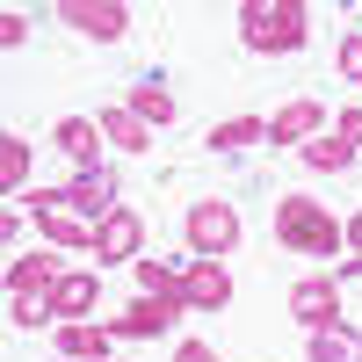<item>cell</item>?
Masks as SVG:
<instances>
[{"mask_svg": "<svg viewBox=\"0 0 362 362\" xmlns=\"http://www.w3.org/2000/svg\"><path fill=\"white\" fill-rule=\"evenodd\" d=\"M239 37H247V51L283 58V51L312 44V15H305V0H247L239 8Z\"/></svg>", "mask_w": 362, "mask_h": 362, "instance_id": "obj_1", "label": "cell"}, {"mask_svg": "<svg viewBox=\"0 0 362 362\" xmlns=\"http://www.w3.org/2000/svg\"><path fill=\"white\" fill-rule=\"evenodd\" d=\"M276 239H283L290 254H334V247H341V225L326 218L319 203L283 196V203H276Z\"/></svg>", "mask_w": 362, "mask_h": 362, "instance_id": "obj_2", "label": "cell"}, {"mask_svg": "<svg viewBox=\"0 0 362 362\" xmlns=\"http://www.w3.org/2000/svg\"><path fill=\"white\" fill-rule=\"evenodd\" d=\"M58 22H66L73 37H87V44L131 37V8H124V0H58Z\"/></svg>", "mask_w": 362, "mask_h": 362, "instance_id": "obj_3", "label": "cell"}, {"mask_svg": "<svg viewBox=\"0 0 362 362\" xmlns=\"http://www.w3.org/2000/svg\"><path fill=\"white\" fill-rule=\"evenodd\" d=\"M181 232H189V247H196L203 261H218L225 247H239V210H232L225 196H210V203L189 210V225H181Z\"/></svg>", "mask_w": 362, "mask_h": 362, "instance_id": "obj_4", "label": "cell"}, {"mask_svg": "<svg viewBox=\"0 0 362 362\" xmlns=\"http://www.w3.org/2000/svg\"><path fill=\"white\" fill-rule=\"evenodd\" d=\"M95 254H102V261H145V218L116 203L109 218L95 225Z\"/></svg>", "mask_w": 362, "mask_h": 362, "instance_id": "obj_5", "label": "cell"}, {"mask_svg": "<svg viewBox=\"0 0 362 362\" xmlns=\"http://www.w3.org/2000/svg\"><path fill=\"white\" fill-rule=\"evenodd\" d=\"M29 210L44 218V239H51V247H95V225H87L80 210H66L51 189H29Z\"/></svg>", "mask_w": 362, "mask_h": 362, "instance_id": "obj_6", "label": "cell"}, {"mask_svg": "<svg viewBox=\"0 0 362 362\" xmlns=\"http://www.w3.org/2000/svg\"><path fill=\"white\" fill-rule=\"evenodd\" d=\"M51 196L66 203V210H80V218H95V225H102L109 210H116V181H109L102 167H87L80 181H66V189H51Z\"/></svg>", "mask_w": 362, "mask_h": 362, "instance_id": "obj_7", "label": "cell"}, {"mask_svg": "<svg viewBox=\"0 0 362 362\" xmlns=\"http://www.w3.org/2000/svg\"><path fill=\"white\" fill-rule=\"evenodd\" d=\"M181 290H189L196 312H225V305H232V276H225V261H189V268H181Z\"/></svg>", "mask_w": 362, "mask_h": 362, "instance_id": "obj_8", "label": "cell"}, {"mask_svg": "<svg viewBox=\"0 0 362 362\" xmlns=\"http://www.w3.org/2000/svg\"><path fill=\"white\" fill-rule=\"evenodd\" d=\"M290 312L312 326V334H326V326H341V283H297L290 290Z\"/></svg>", "mask_w": 362, "mask_h": 362, "instance_id": "obj_9", "label": "cell"}, {"mask_svg": "<svg viewBox=\"0 0 362 362\" xmlns=\"http://www.w3.org/2000/svg\"><path fill=\"white\" fill-rule=\"evenodd\" d=\"M58 283H66V261L58 254H22L8 268V290H22V297H58Z\"/></svg>", "mask_w": 362, "mask_h": 362, "instance_id": "obj_10", "label": "cell"}, {"mask_svg": "<svg viewBox=\"0 0 362 362\" xmlns=\"http://www.w3.org/2000/svg\"><path fill=\"white\" fill-rule=\"evenodd\" d=\"M319 124H326V109H319L312 95H297V102H283L276 124H268V138H276V145H312V138H319Z\"/></svg>", "mask_w": 362, "mask_h": 362, "instance_id": "obj_11", "label": "cell"}, {"mask_svg": "<svg viewBox=\"0 0 362 362\" xmlns=\"http://www.w3.org/2000/svg\"><path fill=\"white\" fill-rule=\"evenodd\" d=\"M174 326V305H160V297H145V305H124L116 312V341H153Z\"/></svg>", "mask_w": 362, "mask_h": 362, "instance_id": "obj_12", "label": "cell"}, {"mask_svg": "<svg viewBox=\"0 0 362 362\" xmlns=\"http://www.w3.org/2000/svg\"><path fill=\"white\" fill-rule=\"evenodd\" d=\"M95 297H102V283H95V276H66V283H58V297H51L58 326H80L87 312H95Z\"/></svg>", "mask_w": 362, "mask_h": 362, "instance_id": "obj_13", "label": "cell"}, {"mask_svg": "<svg viewBox=\"0 0 362 362\" xmlns=\"http://www.w3.org/2000/svg\"><path fill=\"white\" fill-rule=\"evenodd\" d=\"M95 131H102V124H87V116H66V124L51 131V138H58V153H66V160H73L80 174L95 167Z\"/></svg>", "mask_w": 362, "mask_h": 362, "instance_id": "obj_14", "label": "cell"}, {"mask_svg": "<svg viewBox=\"0 0 362 362\" xmlns=\"http://www.w3.org/2000/svg\"><path fill=\"white\" fill-rule=\"evenodd\" d=\"M131 268H138V290H145V297H160V305L189 312V290H181V276H174V268H160V261H131Z\"/></svg>", "mask_w": 362, "mask_h": 362, "instance_id": "obj_15", "label": "cell"}, {"mask_svg": "<svg viewBox=\"0 0 362 362\" xmlns=\"http://www.w3.org/2000/svg\"><path fill=\"white\" fill-rule=\"evenodd\" d=\"M102 131H109V145H124V153H145V145H153L145 116H131L124 102H116V109H102Z\"/></svg>", "mask_w": 362, "mask_h": 362, "instance_id": "obj_16", "label": "cell"}, {"mask_svg": "<svg viewBox=\"0 0 362 362\" xmlns=\"http://www.w3.org/2000/svg\"><path fill=\"white\" fill-rule=\"evenodd\" d=\"M312 362H362V334H355V326H326V334H312Z\"/></svg>", "mask_w": 362, "mask_h": 362, "instance_id": "obj_17", "label": "cell"}, {"mask_svg": "<svg viewBox=\"0 0 362 362\" xmlns=\"http://www.w3.org/2000/svg\"><path fill=\"white\" fill-rule=\"evenodd\" d=\"M124 109H131V116H145V124H174V95H167L160 80H138Z\"/></svg>", "mask_w": 362, "mask_h": 362, "instance_id": "obj_18", "label": "cell"}, {"mask_svg": "<svg viewBox=\"0 0 362 362\" xmlns=\"http://www.w3.org/2000/svg\"><path fill=\"white\" fill-rule=\"evenodd\" d=\"M58 348L73 362H109V334H95V326H58Z\"/></svg>", "mask_w": 362, "mask_h": 362, "instance_id": "obj_19", "label": "cell"}, {"mask_svg": "<svg viewBox=\"0 0 362 362\" xmlns=\"http://www.w3.org/2000/svg\"><path fill=\"white\" fill-rule=\"evenodd\" d=\"M305 160H312V167H319V174H341V167H348V160H355V145H348V138H341V131H319V138H312V145H305Z\"/></svg>", "mask_w": 362, "mask_h": 362, "instance_id": "obj_20", "label": "cell"}, {"mask_svg": "<svg viewBox=\"0 0 362 362\" xmlns=\"http://www.w3.org/2000/svg\"><path fill=\"white\" fill-rule=\"evenodd\" d=\"M254 138H268V124H261V116H232V124H218V131H210V153H239V145H254Z\"/></svg>", "mask_w": 362, "mask_h": 362, "instance_id": "obj_21", "label": "cell"}, {"mask_svg": "<svg viewBox=\"0 0 362 362\" xmlns=\"http://www.w3.org/2000/svg\"><path fill=\"white\" fill-rule=\"evenodd\" d=\"M22 181H29V145L8 138V145H0V189H22Z\"/></svg>", "mask_w": 362, "mask_h": 362, "instance_id": "obj_22", "label": "cell"}, {"mask_svg": "<svg viewBox=\"0 0 362 362\" xmlns=\"http://www.w3.org/2000/svg\"><path fill=\"white\" fill-rule=\"evenodd\" d=\"M8 319H15V326H44V319H58V312H51V297H22V290H8Z\"/></svg>", "mask_w": 362, "mask_h": 362, "instance_id": "obj_23", "label": "cell"}, {"mask_svg": "<svg viewBox=\"0 0 362 362\" xmlns=\"http://www.w3.org/2000/svg\"><path fill=\"white\" fill-rule=\"evenodd\" d=\"M341 73L362 87V37H341Z\"/></svg>", "mask_w": 362, "mask_h": 362, "instance_id": "obj_24", "label": "cell"}, {"mask_svg": "<svg viewBox=\"0 0 362 362\" xmlns=\"http://www.w3.org/2000/svg\"><path fill=\"white\" fill-rule=\"evenodd\" d=\"M22 37H29V22H22V15H15V8H0V44H8V51H15V44H22Z\"/></svg>", "mask_w": 362, "mask_h": 362, "instance_id": "obj_25", "label": "cell"}, {"mask_svg": "<svg viewBox=\"0 0 362 362\" xmlns=\"http://www.w3.org/2000/svg\"><path fill=\"white\" fill-rule=\"evenodd\" d=\"M341 138H348V145H362V109H341Z\"/></svg>", "mask_w": 362, "mask_h": 362, "instance_id": "obj_26", "label": "cell"}, {"mask_svg": "<svg viewBox=\"0 0 362 362\" xmlns=\"http://www.w3.org/2000/svg\"><path fill=\"white\" fill-rule=\"evenodd\" d=\"M174 362H218V355H210L203 341H189V348H174Z\"/></svg>", "mask_w": 362, "mask_h": 362, "instance_id": "obj_27", "label": "cell"}, {"mask_svg": "<svg viewBox=\"0 0 362 362\" xmlns=\"http://www.w3.org/2000/svg\"><path fill=\"white\" fill-rule=\"evenodd\" d=\"M348 247L362 254V210H355V218H348Z\"/></svg>", "mask_w": 362, "mask_h": 362, "instance_id": "obj_28", "label": "cell"}]
</instances>
